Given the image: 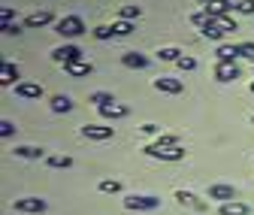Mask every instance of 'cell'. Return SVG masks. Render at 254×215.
Wrapping results in <instances>:
<instances>
[{"instance_id":"83f0119b","label":"cell","mask_w":254,"mask_h":215,"mask_svg":"<svg viewBox=\"0 0 254 215\" xmlns=\"http://www.w3.org/2000/svg\"><path fill=\"white\" fill-rule=\"evenodd\" d=\"M100 191H103V194H118V191H121V182H118V179H103V182H100Z\"/></svg>"},{"instance_id":"3957f363","label":"cell","mask_w":254,"mask_h":215,"mask_svg":"<svg viewBox=\"0 0 254 215\" xmlns=\"http://www.w3.org/2000/svg\"><path fill=\"white\" fill-rule=\"evenodd\" d=\"M82 55H85V52H82L79 46H58V49L52 52V61H58V64H73V61H85Z\"/></svg>"},{"instance_id":"cb8c5ba5","label":"cell","mask_w":254,"mask_h":215,"mask_svg":"<svg viewBox=\"0 0 254 215\" xmlns=\"http://www.w3.org/2000/svg\"><path fill=\"white\" fill-rule=\"evenodd\" d=\"M49 167L67 170V167H73V158H70V155H52V158H49Z\"/></svg>"},{"instance_id":"f35d334b","label":"cell","mask_w":254,"mask_h":215,"mask_svg":"<svg viewBox=\"0 0 254 215\" xmlns=\"http://www.w3.org/2000/svg\"><path fill=\"white\" fill-rule=\"evenodd\" d=\"M200 3H212V0H200Z\"/></svg>"},{"instance_id":"30bf717a","label":"cell","mask_w":254,"mask_h":215,"mask_svg":"<svg viewBox=\"0 0 254 215\" xmlns=\"http://www.w3.org/2000/svg\"><path fill=\"white\" fill-rule=\"evenodd\" d=\"M215 55H218V64H236V58H242L239 46H230V43H221Z\"/></svg>"},{"instance_id":"484cf974","label":"cell","mask_w":254,"mask_h":215,"mask_svg":"<svg viewBox=\"0 0 254 215\" xmlns=\"http://www.w3.org/2000/svg\"><path fill=\"white\" fill-rule=\"evenodd\" d=\"M115 97L109 94V91H94V94H91V103H97V109L100 106H106V103H112Z\"/></svg>"},{"instance_id":"8fae6325","label":"cell","mask_w":254,"mask_h":215,"mask_svg":"<svg viewBox=\"0 0 254 215\" xmlns=\"http://www.w3.org/2000/svg\"><path fill=\"white\" fill-rule=\"evenodd\" d=\"M52 21H55V15H52L49 9H40V12H30V15L24 18V27L37 30V27H46V24H52Z\"/></svg>"},{"instance_id":"f1b7e54d","label":"cell","mask_w":254,"mask_h":215,"mask_svg":"<svg viewBox=\"0 0 254 215\" xmlns=\"http://www.w3.org/2000/svg\"><path fill=\"white\" fill-rule=\"evenodd\" d=\"M176 67H179V70H185V73H190V70H197V61L190 58V55H182V58L176 61Z\"/></svg>"},{"instance_id":"1f68e13d","label":"cell","mask_w":254,"mask_h":215,"mask_svg":"<svg viewBox=\"0 0 254 215\" xmlns=\"http://www.w3.org/2000/svg\"><path fill=\"white\" fill-rule=\"evenodd\" d=\"M236 12H245V15H254V0H239V3H233Z\"/></svg>"},{"instance_id":"5bb4252c","label":"cell","mask_w":254,"mask_h":215,"mask_svg":"<svg viewBox=\"0 0 254 215\" xmlns=\"http://www.w3.org/2000/svg\"><path fill=\"white\" fill-rule=\"evenodd\" d=\"M0 82H3V85H18L21 82V70L12 64V61H3V67H0Z\"/></svg>"},{"instance_id":"d6a6232c","label":"cell","mask_w":254,"mask_h":215,"mask_svg":"<svg viewBox=\"0 0 254 215\" xmlns=\"http://www.w3.org/2000/svg\"><path fill=\"white\" fill-rule=\"evenodd\" d=\"M15 131H18V128L12 125V121H6V118H3V121H0V137H3V140H6V137H12Z\"/></svg>"},{"instance_id":"5b68a950","label":"cell","mask_w":254,"mask_h":215,"mask_svg":"<svg viewBox=\"0 0 254 215\" xmlns=\"http://www.w3.org/2000/svg\"><path fill=\"white\" fill-rule=\"evenodd\" d=\"M12 209L15 212H27V215H40V212H46V200H40V197H21V200H12Z\"/></svg>"},{"instance_id":"836d02e7","label":"cell","mask_w":254,"mask_h":215,"mask_svg":"<svg viewBox=\"0 0 254 215\" xmlns=\"http://www.w3.org/2000/svg\"><path fill=\"white\" fill-rule=\"evenodd\" d=\"M12 18H15V9H12V6H3V9H0V21H3V24H12Z\"/></svg>"},{"instance_id":"44dd1931","label":"cell","mask_w":254,"mask_h":215,"mask_svg":"<svg viewBox=\"0 0 254 215\" xmlns=\"http://www.w3.org/2000/svg\"><path fill=\"white\" fill-rule=\"evenodd\" d=\"M251 206L248 203H239V200H230V203H221V215H248Z\"/></svg>"},{"instance_id":"8d00e7d4","label":"cell","mask_w":254,"mask_h":215,"mask_svg":"<svg viewBox=\"0 0 254 215\" xmlns=\"http://www.w3.org/2000/svg\"><path fill=\"white\" fill-rule=\"evenodd\" d=\"M239 52H242V58H251V61H254V43H242Z\"/></svg>"},{"instance_id":"ffe728a7","label":"cell","mask_w":254,"mask_h":215,"mask_svg":"<svg viewBox=\"0 0 254 215\" xmlns=\"http://www.w3.org/2000/svg\"><path fill=\"white\" fill-rule=\"evenodd\" d=\"M64 70H67L70 76H91L94 64H91V61H73V64H64Z\"/></svg>"},{"instance_id":"4fadbf2b","label":"cell","mask_w":254,"mask_h":215,"mask_svg":"<svg viewBox=\"0 0 254 215\" xmlns=\"http://www.w3.org/2000/svg\"><path fill=\"white\" fill-rule=\"evenodd\" d=\"M176 200H179L182 206H190L194 212H206V209H209V203H203L200 197H194L190 191H176Z\"/></svg>"},{"instance_id":"d4e9b609","label":"cell","mask_w":254,"mask_h":215,"mask_svg":"<svg viewBox=\"0 0 254 215\" xmlns=\"http://www.w3.org/2000/svg\"><path fill=\"white\" fill-rule=\"evenodd\" d=\"M130 30H133V21H112V34L115 37H127V34H130Z\"/></svg>"},{"instance_id":"52a82bcc","label":"cell","mask_w":254,"mask_h":215,"mask_svg":"<svg viewBox=\"0 0 254 215\" xmlns=\"http://www.w3.org/2000/svg\"><path fill=\"white\" fill-rule=\"evenodd\" d=\"M15 97H21V100H40L43 97V85L40 82H18L15 85Z\"/></svg>"},{"instance_id":"ab89813d","label":"cell","mask_w":254,"mask_h":215,"mask_svg":"<svg viewBox=\"0 0 254 215\" xmlns=\"http://www.w3.org/2000/svg\"><path fill=\"white\" fill-rule=\"evenodd\" d=\"M251 91H254V82H251Z\"/></svg>"},{"instance_id":"8992f818","label":"cell","mask_w":254,"mask_h":215,"mask_svg":"<svg viewBox=\"0 0 254 215\" xmlns=\"http://www.w3.org/2000/svg\"><path fill=\"white\" fill-rule=\"evenodd\" d=\"M82 137H85V140L103 143V140H112V137H115V128H106V125H85V128H82Z\"/></svg>"},{"instance_id":"4316f807","label":"cell","mask_w":254,"mask_h":215,"mask_svg":"<svg viewBox=\"0 0 254 215\" xmlns=\"http://www.w3.org/2000/svg\"><path fill=\"white\" fill-rule=\"evenodd\" d=\"M157 58H161V61H173V64H176V61L182 58V52H179L176 46H167V49H161V52H157Z\"/></svg>"},{"instance_id":"9c48e42d","label":"cell","mask_w":254,"mask_h":215,"mask_svg":"<svg viewBox=\"0 0 254 215\" xmlns=\"http://www.w3.org/2000/svg\"><path fill=\"white\" fill-rule=\"evenodd\" d=\"M203 12L209 18H221V15L233 12V3H230V0H212V3H203Z\"/></svg>"},{"instance_id":"e575fe53","label":"cell","mask_w":254,"mask_h":215,"mask_svg":"<svg viewBox=\"0 0 254 215\" xmlns=\"http://www.w3.org/2000/svg\"><path fill=\"white\" fill-rule=\"evenodd\" d=\"M215 21H218L221 27H224V30H239V27H236V21H233L230 15H221V18H215Z\"/></svg>"},{"instance_id":"6da1fadb","label":"cell","mask_w":254,"mask_h":215,"mask_svg":"<svg viewBox=\"0 0 254 215\" xmlns=\"http://www.w3.org/2000/svg\"><path fill=\"white\" fill-rule=\"evenodd\" d=\"M55 34L67 37V40L82 37V34H85V21H82L79 15H64V18H58V21H55Z\"/></svg>"},{"instance_id":"e0dca14e","label":"cell","mask_w":254,"mask_h":215,"mask_svg":"<svg viewBox=\"0 0 254 215\" xmlns=\"http://www.w3.org/2000/svg\"><path fill=\"white\" fill-rule=\"evenodd\" d=\"M200 30H203V37H206V40H215V43H221V40H224V34H227V30L221 27L215 18H209V21H206Z\"/></svg>"},{"instance_id":"d590c367","label":"cell","mask_w":254,"mask_h":215,"mask_svg":"<svg viewBox=\"0 0 254 215\" xmlns=\"http://www.w3.org/2000/svg\"><path fill=\"white\" fill-rule=\"evenodd\" d=\"M139 131H142L145 137H154V134H161V128H157V125H151V121H145V125H142Z\"/></svg>"},{"instance_id":"603a6c76","label":"cell","mask_w":254,"mask_h":215,"mask_svg":"<svg viewBox=\"0 0 254 215\" xmlns=\"http://www.w3.org/2000/svg\"><path fill=\"white\" fill-rule=\"evenodd\" d=\"M154 148H173V145H179V137L176 134H161L157 137V143H151Z\"/></svg>"},{"instance_id":"4dcf8cb0","label":"cell","mask_w":254,"mask_h":215,"mask_svg":"<svg viewBox=\"0 0 254 215\" xmlns=\"http://www.w3.org/2000/svg\"><path fill=\"white\" fill-rule=\"evenodd\" d=\"M94 37L97 40H112L115 34H112V24H100V27H94Z\"/></svg>"},{"instance_id":"ac0fdd59","label":"cell","mask_w":254,"mask_h":215,"mask_svg":"<svg viewBox=\"0 0 254 215\" xmlns=\"http://www.w3.org/2000/svg\"><path fill=\"white\" fill-rule=\"evenodd\" d=\"M12 155H15V158H24V161H37V158L46 155V151L37 148V145H15V148H12Z\"/></svg>"},{"instance_id":"277c9868","label":"cell","mask_w":254,"mask_h":215,"mask_svg":"<svg viewBox=\"0 0 254 215\" xmlns=\"http://www.w3.org/2000/svg\"><path fill=\"white\" fill-rule=\"evenodd\" d=\"M148 158H161V161H182L185 158V148L182 145H173V148H154V145H145L142 148Z\"/></svg>"},{"instance_id":"d6986e66","label":"cell","mask_w":254,"mask_h":215,"mask_svg":"<svg viewBox=\"0 0 254 215\" xmlns=\"http://www.w3.org/2000/svg\"><path fill=\"white\" fill-rule=\"evenodd\" d=\"M121 64L133 67V70H142V67H148V58L139 55V52H127V55H121Z\"/></svg>"},{"instance_id":"ba28073f","label":"cell","mask_w":254,"mask_h":215,"mask_svg":"<svg viewBox=\"0 0 254 215\" xmlns=\"http://www.w3.org/2000/svg\"><path fill=\"white\" fill-rule=\"evenodd\" d=\"M154 88L164 91V94H182V91H185V82H182V79H173V76H157V79H154Z\"/></svg>"},{"instance_id":"9a60e30c","label":"cell","mask_w":254,"mask_h":215,"mask_svg":"<svg viewBox=\"0 0 254 215\" xmlns=\"http://www.w3.org/2000/svg\"><path fill=\"white\" fill-rule=\"evenodd\" d=\"M215 79L218 82H236L239 79V67L236 64H215Z\"/></svg>"},{"instance_id":"2e32d148","label":"cell","mask_w":254,"mask_h":215,"mask_svg":"<svg viewBox=\"0 0 254 215\" xmlns=\"http://www.w3.org/2000/svg\"><path fill=\"white\" fill-rule=\"evenodd\" d=\"M127 112H130V106H124V103H118V100L100 106V115H103V118H127Z\"/></svg>"},{"instance_id":"7c38bea8","label":"cell","mask_w":254,"mask_h":215,"mask_svg":"<svg viewBox=\"0 0 254 215\" xmlns=\"http://www.w3.org/2000/svg\"><path fill=\"white\" fill-rule=\"evenodd\" d=\"M209 200L230 203V200H236V188L233 185H209Z\"/></svg>"},{"instance_id":"7402d4cb","label":"cell","mask_w":254,"mask_h":215,"mask_svg":"<svg viewBox=\"0 0 254 215\" xmlns=\"http://www.w3.org/2000/svg\"><path fill=\"white\" fill-rule=\"evenodd\" d=\"M73 109V100L67 94H55L52 97V112H70Z\"/></svg>"},{"instance_id":"f546056e","label":"cell","mask_w":254,"mask_h":215,"mask_svg":"<svg viewBox=\"0 0 254 215\" xmlns=\"http://www.w3.org/2000/svg\"><path fill=\"white\" fill-rule=\"evenodd\" d=\"M118 15H121V21H133V18H139V6H121Z\"/></svg>"},{"instance_id":"74e56055","label":"cell","mask_w":254,"mask_h":215,"mask_svg":"<svg viewBox=\"0 0 254 215\" xmlns=\"http://www.w3.org/2000/svg\"><path fill=\"white\" fill-rule=\"evenodd\" d=\"M3 34H9V37H12V34H21V27H18V24H3Z\"/></svg>"},{"instance_id":"60d3db41","label":"cell","mask_w":254,"mask_h":215,"mask_svg":"<svg viewBox=\"0 0 254 215\" xmlns=\"http://www.w3.org/2000/svg\"><path fill=\"white\" fill-rule=\"evenodd\" d=\"M251 121H254V115H251Z\"/></svg>"},{"instance_id":"7a4b0ae2","label":"cell","mask_w":254,"mask_h":215,"mask_svg":"<svg viewBox=\"0 0 254 215\" xmlns=\"http://www.w3.org/2000/svg\"><path fill=\"white\" fill-rule=\"evenodd\" d=\"M161 206V200L151 194H127L124 197V209H136V212H151Z\"/></svg>"}]
</instances>
